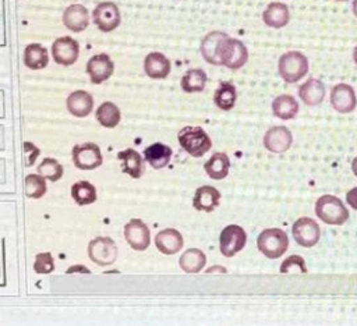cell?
<instances>
[{
  "mask_svg": "<svg viewBox=\"0 0 357 326\" xmlns=\"http://www.w3.org/2000/svg\"><path fill=\"white\" fill-rule=\"evenodd\" d=\"M315 215L326 224L342 226L349 219V209L335 195H322L315 202Z\"/></svg>",
  "mask_w": 357,
  "mask_h": 326,
  "instance_id": "1",
  "label": "cell"
},
{
  "mask_svg": "<svg viewBox=\"0 0 357 326\" xmlns=\"http://www.w3.org/2000/svg\"><path fill=\"white\" fill-rule=\"evenodd\" d=\"M177 139L180 146L192 157L204 156L211 148L212 141L201 127H184L178 131Z\"/></svg>",
  "mask_w": 357,
  "mask_h": 326,
  "instance_id": "2",
  "label": "cell"
},
{
  "mask_svg": "<svg viewBox=\"0 0 357 326\" xmlns=\"http://www.w3.org/2000/svg\"><path fill=\"white\" fill-rule=\"evenodd\" d=\"M279 75L287 82L294 84L308 72V59L297 50L287 52L280 56L278 63Z\"/></svg>",
  "mask_w": 357,
  "mask_h": 326,
  "instance_id": "3",
  "label": "cell"
},
{
  "mask_svg": "<svg viewBox=\"0 0 357 326\" xmlns=\"http://www.w3.org/2000/svg\"><path fill=\"white\" fill-rule=\"evenodd\" d=\"M258 249L269 259L282 256L289 247V237L282 228H265L257 240Z\"/></svg>",
  "mask_w": 357,
  "mask_h": 326,
  "instance_id": "4",
  "label": "cell"
},
{
  "mask_svg": "<svg viewBox=\"0 0 357 326\" xmlns=\"http://www.w3.org/2000/svg\"><path fill=\"white\" fill-rule=\"evenodd\" d=\"M219 59L222 65L230 70H238L247 63L248 52L241 40L227 36L220 45Z\"/></svg>",
  "mask_w": 357,
  "mask_h": 326,
  "instance_id": "5",
  "label": "cell"
},
{
  "mask_svg": "<svg viewBox=\"0 0 357 326\" xmlns=\"http://www.w3.org/2000/svg\"><path fill=\"white\" fill-rule=\"evenodd\" d=\"M88 256L99 266L112 265L117 258L116 242L109 237H96L88 244Z\"/></svg>",
  "mask_w": 357,
  "mask_h": 326,
  "instance_id": "6",
  "label": "cell"
},
{
  "mask_svg": "<svg viewBox=\"0 0 357 326\" xmlns=\"http://www.w3.org/2000/svg\"><path fill=\"white\" fill-rule=\"evenodd\" d=\"M73 162L79 170H93L103 163V156L96 143L85 142L73 148Z\"/></svg>",
  "mask_w": 357,
  "mask_h": 326,
  "instance_id": "7",
  "label": "cell"
},
{
  "mask_svg": "<svg viewBox=\"0 0 357 326\" xmlns=\"http://www.w3.org/2000/svg\"><path fill=\"white\" fill-rule=\"evenodd\" d=\"M247 234L243 227L237 224H229L226 226L219 237V248L222 255L231 258L238 251H241L245 245Z\"/></svg>",
  "mask_w": 357,
  "mask_h": 326,
  "instance_id": "8",
  "label": "cell"
},
{
  "mask_svg": "<svg viewBox=\"0 0 357 326\" xmlns=\"http://www.w3.org/2000/svg\"><path fill=\"white\" fill-rule=\"evenodd\" d=\"M293 237L296 242L301 247L311 248L314 247L321 237V228L318 223L311 217H300L293 223L291 227Z\"/></svg>",
  "mask_w": 357,
  "mask_h": 326,
  "instance_id": "9",
  "label": "cell"
},
{
  "mask_svg": "<svg viewBox=\"0 0 357 326\" xmlns=\"http://www.w3.org/2000/svg\"><path fill=\"white\" fill-rule=\"evenodd\" d=\"M92 18H93L95 25L102 32H110V31L116 29L121 22V15H120L119 7L112 1L99 3L92 13Z\"/></svg>",
  "mask_w": 357,
  "mask_h": 326,
  "instance_id": "10",
  "label": "cell"
},
{
  "mask_svg": "<svg viewBox=\"0 0 357 326\" xmlns=\"http://www.w3.org/2000/svg\"><path fill=\"white\" fill-rule=\"evenodd\" d=\"M331 106L342 114L351 113L357 106L354 89L344 82L336 84L331 91Z\"/></svg>",
  "mask_w": 357,
  "mask_h": 326,
  "instance_id": "11",
  "label": "cell"
},
{
  "mask_svg": "<svg viewBox=\"0 0 357 326\" xmlns=\"http://www.w3.org/2000/svg\"><path fill=\"white\" fill-rule=\"evenodd\" d=\"M124 238L135 251H144L149 247L151 233L148 226L141 219H131L124 226Z\"/></svg>",
  "mask_w": 357,
  "mask_h": 326,
  "instance_id": "12",
  "label": "cell"
},
{
  "mask_svg": "<svg viewBox=\"0 0 357 326\" xmlns=\"http://www.w3.org/2000/svg\"><path fill=\"white\" fill-rule=\"evenodd\" d=\"M52 54L57 64L71 65L77 61L79 54L78 42L70 36L59 38L52 45Z\"/></svg>",
  "mask_w": 357,
  "mask_h": 326,
  "instance_id": "13",
  "label": "cell"
},
{
  "mask_svg": "<svg viewBox=\"0 0 357 326\" xmlns=\"http://www.w3.org/2000/svg\"><path fill=\"white\" fill-rule=\"evenodd\" d=\"M114 71V64L112 59L105 54H95L86 63V72L92 84H102L112 77Z\"/></svg>",
  "mask_w": 357,
  "mask_h": 326,
  "instance_id": "14",
  "label": "cell"
},
{
  "mask_svg": "<svg viewBox=\"0 0 357 326\" xmlns=\"http://www.w3.org/2000/svg\"><path fill=\"white\" fill-rule=\"evenodd\" d=\"M293 143V135L289 128L279 125L269 128L264 135V146L272 153H284Z\"/></svg>",
  "mask_w": 357,
  "mask_h": 326,
  "instance_id": "15",
  "label": "cell"
},
{
  "mask_svg": "<svg viewBox=\"0 0 357 326\" xmlns=\"http://www.w3.org/2000/svg\"><path fill=\"white\" fill-rule=\"evenodd\" d=\"M226 38L227 35L220 31H213L205 35V38L201 42V54L206 63L213 65H222L219 59V49Z\"/></svg>",
  "mask_w": 357,
  "mask_h": 326,
  "instance_id": "16",
  "label": "cell"
},
{
  "mask_svg": "<svg viewBox=\"0 0 357 326\" xmlns=\"http://www.w3.org/2000/svg\"><path fill=\"white\" fill-rule=\"evenodd\" d=\"M63 24L73 32H81L89 24V13L82 4H71L63 13Z\"/></svg>",
  "mask_w": 357,
  "mask_h": 326,
  "instance_id": "17",
  "label": "cell"
},
{
  "mask_svg": "<svg viewBox=\"0 0 357 326\" xmlns=\"http://www.w3.org/2000/svg\"><path fill=\"white\" fill-rule=\"evenodd\" d=\"M264 22L271 28H283L290 21V11L289 7L284 3L280 1H272L266 6V8L262 13Z\"/></svg>",
  "mask_w": 357,
  "mask_h": 326,
  "instance_id": "18",
  "label": "cell"
},
{
  "mask_svg": "<svg viewBox=\"0 0 357 326\" xmlns=\"http://www.w3.org/2000/svg\"><path fill=\"white\" fill-rule=\"evenodd\" d=\"M170 61L169 59L159 53V52H152L149 53L145 60H144V70H145V74L149 77V78H153V79H163L169 75L170 72Z\"/></svg>",
  "mask_w": 357,
  "mask_h": 326,
  "instance_id": "19",
  "label": "cell"
},
{
  "mask_svg": "<svg viewBox=\"0 0 357 326\" xmlns=\"http://www.w3.org/2000/svg\"><path fill=\"white\" fill-rule=\"evenodd\" d=\"M183 235L176 228H163L155 237L156 248L165 255H173L183 248Z\"/></svg>",
  "mask_w": 357,
  "mask_h": 326,
  "instance_id": "20",
  "label": "cell"
},
{
  "mask_svg": "<svg viewBox=\"0 0 357 326\" xmlns=\"http://www.w3.org/2000/svg\"><path fill=\"white\" fill-rule=\"evenodd\" d=\"M67 110L75 117H86L93 107V98L86 91H74L67 98Z\"/></svg>",
  "mask_w": 357,
  "mask_h": 326,
  "instance_id": "21",
  "label": "cell"
},
{
  "mask_svg": "<svg viewBox=\"0 0 357 326\" xmlns=\"http://www.w3.org/2000/svg\"><path fill=\"white\" fill-rule=\"evenodd\" d=\"M298 96L307 106H318L325 98V85L321 79L310 78L298 88Z\"/></svg>",
  "mask_w": 357,
  "mask_h": 326,
  "instance_id": "22",
  "label": "cell"
},
{
  "mask_svg": "<svg viewBox=\"0 0 357 326\" xmlns=\"http://www.w3.org/2000/svg\"><path fill=\"white\" fill-rule=\"evenodd\" d=\"M117 157L121 160L123 173L128 174L132 178H139L144 174V171H145L144 159L137 150H134L131 148H128L126 150H120L117 153Z\"/></svg>",
  "mask_w": 357,
  "mask_h": 326,
  "instance_id": "23",
  "label": "cell"
},
{
  "mask_svg": "<svg viewBox=\"0 0 357 326\" xmlns=\"http://www.w3.org/2000/svg\"><path fill=\"white\" fill-rule=\"evenodd\" d=\"M220 201V192L211 185H202L197 188L194 199H192V206L197 210L202 212H212Z\"/></svg>",
  "mask_w": 357,
  "mask_h": 326,
  "instance_id": "24",
  "label": "cell"
},
{
  "mask_svg": "<svg viewBox=\"0 0 357 326\" xmlns=\"http://www.w3.org/2000/svg\"><path fill=\"white\" fill-rule=\"evenodd\" d=\"M173 150L170 146L156 142L145 148L144 150V157L145 160L153 167V169H163L165 166L169 164L172 159Z\"/></svg>",
  "mask_w": 357,
  "mask_h": 326,
  "instance_id": "25",
  "label": "cell"
},
{
  "mask_svg": "<svg viewBox=\"0 0 357 326\" xmlns=\"http://www.w3.org/2000/svg\"><path fill=\"white\" fill-rule=\"evenodd\" d=\"M206 174L213 180H222L227 176L230 169L229 156L225 152L213 153L204 164Z\"/></svg>",
  "mask_w": 357,
  "mask_h": 326,
  "instance_id": "26",
  "label": "cell"
},
{
  "mask_svg": "<svg viewBox=\"0 0 357 326\" xmlns=\"http://www.w3.org/2000/svg\"><path fill=\"white\" fill-rule=\"evenodd\" d=\"M47 50L39 43H31L24 50V64L31 70H42L47 65Z\"/></svg>",
  "mask_w": 357,
  "mask_h": 326,
  "instance_id": "27",
  "label": "cell"
},
{
  "mask_svg": "<svg viewBox=\"0 0 357 326\" xmlns=\"http://www.w3.org/2000/svg\"><path fill=\"white\" fill-rule=\"evenodd\" d=\"M272 111L282 120H291L298 113V103L291 95H279L272 102Z\"/></svg>",
  "mask_w": 357,
  "mask_h": 326,
  "instance_id": "28",
  "label": "cell"
},
{
  "mask_svg": "<svg viewBox=\"0 0 357 326\" xmlns=\"http://www.w3.org/2000/svg\"><path fill=\"white\" fill-rule=\"evenodd\" d=\"M206 256L205 254L198 248H190L183 252V255L178 259L180 267L185 273H198L205 266Z\"/></svg>",
  "mask_w": 357,
  "mask_h": 326,
  "instance_id": "29",
  "label": "cell"
},
{
  "mask_svg": "<svg viewBox=\"0 0 357 326\" xmlns=\"http://www.w3.org/2000/svg\"><path fill=\"white\" fill-rule=\"evenodd\" d=\"M206 74L204 70L201 68H191L188 70L181 81H180V85H181V89L187 93H194V92H202L204 88H205V84H206Z\"/></svg>",
  "mask_w": 357,
  "mask_h": 326,
  "instance_id": "30",
  "label": "cell"
},
{
  "mask_svg": "<svg viewBox=\"0 0 357 326\" xmlns=\"http://www.w3.org/2000/svg\"><path fill=\"white\" fill-rule=\"evenodd\" d=\"M71 196L75 203H78L79 206H85L96 201V189L89 181H77L71 187Z\"/></svg>",
  "mask_w": 357,
  "mask_h": 326,
  "instance_id": "31",
  "label": "cell"
},
{
  "mask_svg": "<svg viewBox=\"0 0 357 326\" xmlns=\"http://www.w3.org/2000/svg\"><path fill=\"white\" fill-rule=\"evenodd\" d=\"M236 99H237V92L234 85L230 82H222L213 95L215 104L222 110L233 109Z\"/></svg>",
  "mask_w": 357,
  "mask_h": 326,
  "instance_id": "32",
  "label": "cell"
},
{
  "mask_svg": "<svg viewBox=\"0 0 357 326\" xmlns=\"http://www.w3.org/2000/svg\"><path fill=\"white\" fill-rule=\"evenodd\" d=\"M120 109L112 102H103L96 110V120L106 128H113L120 123Z\"/></svg>",
  "mask_w": 357,
  "mask_h": 326,
  "instance_id": "33",
  "label": "cell"
},
{
  "mask_svg": "<svg viewBox=\"0 0 357 326\" xmlns=\"http://www.w3.org/2000/svg\"><path fill=\"white\" fill-rule=\"evenodd\" d=\"M46 181L42 174H28L25 177V194L28 198L38 199L46 192Z\"/></svg>",
  "mask_w": 357,
  "mask_h": 326,
  "instance_id": "34",
  "label": "cell"
},
{
  "mask_svg": "<svg viewBox=\"0 0 357 326\" xmlns=\"http://www.w3.org/2000/svg\"><path fill=\"white\" fill-rule=\"evenodd\" d=\"M63 166L53 157H45L38 166V173L50 181H57L63 176Z\"/></svg>",
  "mask_w": 357,
  "mask_h": 326,
  "instance_id": "35",
  "label": "cell"
},
{
  "mask_svg": "<svg viewBox=\"0 0 357 326\" xmlns=\"http://www.w3.org/2000/svg\"><path fill=\"white\" fill-rule=\"evenodd\" d=\"M33 270L38 274H47L54 270V259L50 252L36 254L33 262Z\"/></svg>",
  "mask_w": 357,
  "mask_h": 326,
  "instance_id": "36",
  "label": "cell"
},
{
  "mask_svg": "<svg viewBox=\"0 0 357 326\" xmlns=\"http://www.w3.org/2000/svg\"><path fill=\"white\" fill-rule=\"evenodd\" d=\"M280 273H307L304 258L300 255H291L286 258L280 265Z\"/></svg>",
  "mask_w": 357,
  "mask_h": 326,
  "instance_id": "37",
  "label": "cell"
},
{
  "mask_svg": "<svg viewBox=\"0 0 357 326\" xmlns=\"http://www.w3.org/2000/svg\"><path fill=\"white\" fill-rule=\"evenodd\" d=\"M39 153L40 150L38 146H35L31 142H24V155L26 156V166H31L36 160Z\"/></svg>",
  "mask_w": 357,
  "mask_h": 326,
  "instance_id": "38",
  "label": "cell"
},
{
  "mask_svg": "<svg viewBox=\"0 0 357 326\" xmlns=\"http://www.w3.org/2000/svg\"><path fill=\"white\" fill-rule=\"evenodd\" d=\"M346 202L354 209L357 210V187L351 188L350 191H347L346 194Z\"/></svg>",
  "mask_w": 357,
  "mask_h": 326,
  "instance_id": "39",
  "label": "cell"
},
{
  "mask_svg": "<svg viewBox=\"0 0 357 326\" xmlns=\"http://www.w3.org/2000/svg\"><path fill=\"white\" fill-rule=\"evenodd\" d=\"M213 272L226 273V269H225V267H220V266H215V267H209V269H206V273H213Z\"/></svg>",
  "mask_w": 357,
  "mask_h": 326,
  "instance_id": "40",
  "label": "cell"
},
{
  "mask_svg": "<svg viewBox=\"0 0 357 326\" xmlns=\"http://www.w3.org/2000/svg\"><path fill=\"white\" fill-rule=\"evenodd\" d=\"M351 171L354 173V176L357 177V156L353 159V162H351Z\"/></svg>",
  "mask_w": 357,
  "mask_h": 326,
  "instance_id": "41",
  "label": "cell"
},
{
  "mask_svg": "<svg viewBox=\"0 0 357 326\" xmlns=\"http://www.w3.org/2000/svg\"><path fill=\"white\" fill-rule=\"evenodd\" d=\"M351 10H353V14L357 17V0H353V3H351Z\"/></svg>",
  "mask_w": 357,
  "mask_h": 326,
  "instance_id": "42",
  "label": "cell"
},
{
  "mask_svg": "<svg viewBox=\"0 0 357 326\" xmlns=\"http://www.w3.org/2000/svg\"><path fill=\"white\" fill-rule=\"evenodd\" d=\"M353 60H354V63L357 64V46L353 49Z\"/></svg>",
  "mask_w": 357,
  "mask_h": 326,
  "instance_id": "43",
  "label": "cell"
},
{
  "mask_svg": "<svg viewBox=\"0 0 357 326\" xmlns=\"http://www.w3.org/2000/svg\"><path fill=\"white\" fill-rule=\"evenodd\" d=\"M336 1H346V0H336Z\"/></svg>",
  "mask_w": 357,
  "mask_h": 326,
  "instance_id": "44",
  "label": "cell"
}]
</instances>
